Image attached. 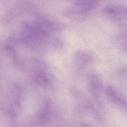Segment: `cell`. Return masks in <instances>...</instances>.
<instances>
[{
  "mask_svg": "<svg viewBox=\"0 0 127 127\" xmlns=\"http://www.w3.org/2000/svg\"><path fill=\"white\" fill-rule=\"evenodd\" d=\"M97 2V0H76L74 12L77 14L86 13L94 8Z\"/></svg>",
  "mask_w": 127,
  "mask_h": 127,
  "instance_id": "obj_3",
  "label": "cell"
},
{
  "mask_svg": "<svg viewBox=\"0 0 127 127\" xmlns=\"http://www.w3.org/2000/svg\"><path fill=\"white\" fill-rule=\"evenodd\" d=\"M89 89L92 96L97 102L100 101L103 90V85L100 77L92 74L89 78Z\"/></svg>",
  "mask_w": 127,
  "mask_h": 127,
  "instance_id": "obj_2",
  "label": "cell"
},
{
  "mask_svg": "<svg viewBox=\"0 0 127 127\" xmlns=\"http://www.w3.org/2000/svg\"><path fill=\"white\" fill-rule=\"evenodd\" d=\"M106 95L109 102L124 112H127V100L116 88L111 85L106 88Z\"/></svg>",
  "mask_w": 127,
  "mask_h": 127,
  "instance_id": "obj_1",
  "label": "cell"
}]
</instances>
